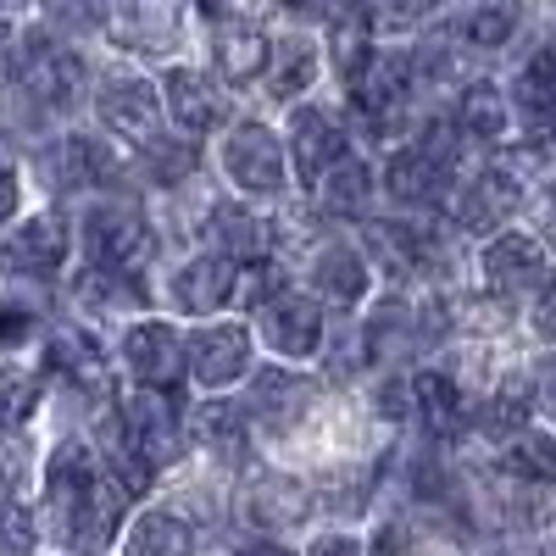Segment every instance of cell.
<instances>
[{"mask_svg":"<svg viewBox=\"0 0 556 556\" xmlns=\"http://www.w3.org/2000/svg\"><path fill=\"white\" fill-rule=\"evenodd\" d=\"M51 529L73 545H112L123 529V484L78 440L51 456Z\"/></svg>","mask_w":556,"mask_h":556,"instance_id":"obj_1","label":"cell"},{"mask_svg":"<svg viewBox=\"0 0 556 556\" xmlns=\"http://www.w3.org/2000/svg\"><path fill=\"white\" fill-rule=\"evenodd\" d=\"M151 223L139 206L128 201H96L84 212V251L96 267H112V273H134L139 262L151 256Z\"/></svg>","mask_w":556,"mask_h":556,"instance_id":"obj_2","label":"cell"},{"mask_svg":"<svg viewBox=\"0 0 556 556\" xmlns=\"http://www.w3.org/2000/svg\"><path fill=\"white\" fill-rule=\"evenodd\" d=\"M178 440H184V417H178L173 390L139 384V395L123 401V440H117V445H123L128 456H139V462L156 473V468H167V462H173Z\"/></svg>","mask_w":556,"mask_h":556,"instance_id":"obj_3","label":"cell"},{"mask_svg":"<svg viewBox=\"0 0 556 556\" xmlns=\"http://www.w3.org/2000/svg\"><path fill=\"white\" fill-rule=\"evenodd\" d=\"M223 167L245 195L273 201L278 190H285V139H278L267 123H235L228 139H223Z\"/></svg>","mask_w":556,"mask_h":556,"instance_id":"obj_4","label":"cell"},{"mask_svg":"<svg viewBox=\"0 0 556 556\" xmlns=\"http://www.w3.org/2000/svg\"><path fill=\"white\" fill-rule=\"evenodd\" d=\"M17 84L28 89V101L67 112L84 101V62L56 39H28L17 51Z\"/></svg>","mask_w":556,"mask_h":556,"instance_id":"obj_5","label":"cell"},{"mask_svg":"<svg viewBox=\"0 0 556 556\" xmlns=\"http://www.w3.org/2000/svg\"><path fill=\"white\" fill-rule=\"evenodd\" d=\"M184 362H190V379L201 390H228L251 367V334L240 323H206V329L184 340Z\"/></svg>","mask_w":556,"mask_h":556,"instance_id":"obj_6","label":"cell"},{"mask_svg":"<svg viewBox=\"0 0 556 556\" xmlns=\"http://www.w3.org/2000/svg\"><path fill=\"white\" fill-rule=\"evenodd\" d=\"M67 256V223L56 212H39V217H23L17 228H7L0 240V273L7 278H45L56 273Z\"/></svg>","mask_w":556,"mask_h":556,"instance_id":"obj_7","label":"cell"},{"mask_svg":"<svg viewBox=\"0 0 556 556\" xmlns=\"http://www.w3.org/2000/svg\"><path fill=\"white\" fill-rule=\"evenodd\" d=\"M96 112L101 123L117 134V139H134V146H151L156 139V123H162V96L146 84V78H106L101 84V96H96Z\"/></svg>","mask_w":556,"mask_h":556,"instance_id":"obj_8","label":"cell"},{"mask_svg":"<svg viewBox=\"0 0 556 556\" xmlns=\"http://www.w3.org/2000/svg\"><path fill=\"white\" fill-rule=\"evenodd\" d=\"M262 340L278 351V356H317L323 345V312L312 295H295V290H278L267 306H262Z\"/></svg>","mask_w":556,"mask_h":556,"instance_id":"obj_9","label":"cell"},{"mask_svg":"<svg viewBox=\"0 0 556 556\" xmlns=\"http://www.w3.org/2000/svg\"><path fill=\"white\" fill-rule=\"evenodd\" d=\"M123 362L134 367V379H139V384L173 390V384L184 379V340H178L173 323L146 317V323H134V329H128V340H123Z\"/></svg>","mask_w":556,"mask_h":556,"instance_id":"obj_10","label":"cell"},{"mask_svg":"<svg viewBox=\"0 0 556 556\" xmlns=\"http://www.w3.org/2000/svg\"><path fill=\"white\" fill-rule=\"evenodd\" d=\"M162 112L173 117V128L184 139H201L223 123V96H217V84L195 67H173L162 78Z\"/></svg>","mask_w":556,"mask_h":556,"instance_id":"obj_11","label":"cell"},{"mask_svg":"<svg viewBox=\"0 0 556 556\" xmlns=\"http://www.w3.org/2000/svg\"><path fill=\"white\" fill-rule=\"evenodd\" d=\"M290 162H295V173H301V184H317L329 178V167L345 156V128L329 117V112H317V106H301L295 112V123H290Z\"/></svg>","mask_w":556,"mask_h":556,"instance_id":"obj_12","label":"cell"},{"mask_svg":"<svg viewBox=\"0 0 556 556\" xmlns=\"http://www.w3.org/2000/svg\"><path fill=\"white\" fill-rule=\"evenodd\" d=\"M235 278H240V267L228 256H195L190 267H178L173 301L184 312H195V317H212V312H223L228 301H235Z\"/></svg>","mask_w":556,"mask_h":556,"instance_id":"obj_13","label":"cell"},{"mask_svg":"<svg viewBox=\"0 0 556 556\" xmlns=\"http://www.w3.org/2000/svg\"><path fill=\"white\" fill-rule=\"evenodd\" d=\"M445 162H434L424 146H406L390 156V173H384V190L401 201V206H434L440 190H445Z\"/></svg>","mask_w":556,"mask_h":556,"instance_id":"obj_14","label":"cell"},{"mask_svg":"<svg viewBox=\"0 0 556 556\" xmlns=\"http://www.w3.org/2000/svg\"><path fill=\"white\" fill-rule=\"evenodd\" d=\"M245 518L262 529V534H285L306 518V490L295 479H278V473H262L251 490H245Z\"/></svg>","mask_w":556,"mask_h":556,"instance_id":"obj_15","label":"cell"},{"mask_svg":"<svg viewBox=\"0 0 556 556\" xmlns=\"http://www.w3.org/2000/svg\"><path fill=\"white\" fill-rule=\"evenodd\" d=\"M406 84H412V62L406 56H367V67L351 78V96L367 117H390L406 101Z\"/></svg>","mask_w":556,"mask_h":556,"instance_id":"obj_16","label":"cell"},{"mask_svg":"<svg viewBox=\"0 0 556 556\" xmlns=\"http://www.w3.org/2000/svg\"><path fill=\"white\" fill-rule=\"evenodd\" d=\"M545 273V251L529 235H495L484 251V278L495 290H529L534 278Z\"/></svg>","mask_w":556,"mask_h":556,"instance_id":"obj_17","label":"cell"},{"mask_svg":"<svg viewBox=\"0 0 556 556\" xmlns=\"http://www.w3.org/2000/svg\"><path fill=\"white\" fill-rule=\"evenodd\" d=\"M267 51H273V39L256 28V23H223L217 28V73L228 84H251L256 73H267Z\"/></svg>","mask_w":556,"mask_h":556,"instance_id":"obj_18","label":"cell"},{"mask_svg":"<svg viewBox=\"0 0 556 556\" xmlns=\"http://www.w3.org/2000/svg\"><path fill=\"white\" fill-rule=\"evenodd\" d=\"M51 374L84 395H106V367H101V345L78 334V329H62L51 340Z\"/></svg>","mask_w":556,"mask_h":556,"instance_id":"obj_19","label":"cell"},{"mask_svg":"<svg viewBox=\"0 0 556 556\" xmlns=\"http://www.w3.org/2000/svg\"><path fill=\"white\" fill-rule=\"evenodd\" d=\"M312 285H317L323 301L356 306V301L367 295V262H362V251H351V245L317 251V256H312Z\"/></svg>","mask_w":556,"mask_h":556,"instance_id":"obj_20","label":"cell"},{"mask_svg":"<svg viewBox=\"0 0 556 556\" xmlns=\"http://www.w3.org/2000/svg\"><path fill=\"white\" fill-rule=\"evenodd\" d=\"M123 556H195V529L173 513H139L123 534Z\"/></svg>","mask_w":556,"mask_h":556,"instance_id":"obj_21","label":"cell"},{"mask_svg":"<svg viewBox=\"0 0 556 556\" xmlns=\"http://www.w3.org/2000/svg\"><path fill=\"white\" fill-rule=\"evenodd\" d=\"M306 395H312V384L301 374H290V367H267V374L251 384V412L262 417V424H273V429H290L301 417V406H306Z\"/></svg>","mask_w":556,"mask_h":556,"instance_id":"obj_22","label":"cell"},{"mask_svg":"<svg viewBox=\"0 0 556 556\" xmlns=\"http://www.w3.org/2000/svg\"><path fill=\"white\" fill-rule=\"evenodd\" d=\"M317 78V51L306 39H278L267 51V96L273 101H295L301 89H312Z\"/></svg>","mask_w":556,"mask_h":556,"instance_id":"obj_23","label":"cell"},{"mask_svg":"<svg viewBox=\"0 0 556 556\" xmlns=\"http://www.w3.org/2000/svg\"><path fill=\"white\" fill-rule=\"evenodd\" d=\"M62 178L84 184V190H101V184L123 178V162L112 156V146H101V139L73 134V139H62Z\"/></svg>","mask_w":556,"mask_h":556,"instance_id":"obj_24","label":"cell"},{"mask_svg":"<svg viewBox=\"0 0 556 556\" xmlns=\"http://www.w3.org/2000/svg\"><path fill=\"white\" fill-rule=\"evenodd\" d=\"M513 206H518V178L513 173H484L473 190L462 195L456 217L468 228H495L501 217H513Z\"/></svg>","mask_w":556,"mask_h":556,"instance_id":"obj_25","label":"cell"},{"mask_svg":"<svg viewBox=\"0 0 556 556\" xmlns=\"http://www.w3.org/2000/svg\"><path fill=\"white\" fill-rule=\"evenodd\" d=\"M501 468L523 479V484H551L556 479V445L534 429H518V434H506L501 445Z\"/></svg>","mask_w":556,"mask_h":556,"instance_id":"obj_26","label":"cell"},{"mask_svg":"<svg viewBox=\"0 0 556 556\" xmlns=\"http://www.w3.org/2000/svg\"><path fill=\"white\" fill-rule=\"evenodd\" d=\"M190 440L206 445V451H217V456H228V451L240 456V451H245V412L223 406V401L195 406V412H190Z\"/></svg>","mask_w":556,"mask_h":556,"instance_id":"obj_27","label":"cell"},{"mask_svg":"<svg viewBox=\"0 0 556 556\" xmlns=\"http://www.w3.org/2000/svg\"><path fill=\"white\" fill-rule=\"evenodd\" d=\"M506 96L495 84H468L462 89V101H456V128L462 134H473V139H501L506 134Z\"/></svg>","mask_w":556,"mask_h":556,"instance_id":"obj_28","label":"cell"},{"mask_svg":"<svg viewBox=\"0 0 556 556\" xmlns=\"http://www.w3.org/2000/svg\"><path fill=\"white\" fill-rule=\"evenodd\" d=\"M73 301H78L84 312H128V306L139 301V285H134L128 273H112V267L89 262L84 278L73 285Z\"/></svg>","mask_w":556,"mask_h":556,"instance_id":"obj_29","label":"cell"},{"mask_svg":"<svg viewBox=\"0 0 556 556\" xmlns=\"http://www.w3.org/2000/svg\"><path fill=\"white\" fill-rule=\"evenodd\" d=\"M212 235L223 240L228 262H235V256H245V262H262V256H267V235H273V228H267L262 217L240 212V206H223V212L212 217Z\"/></svg>","mask_w":556,"mask_h":556,"instance_id":"obj_30","label":"cell"},{"mask_svg":"<svg viewBox=\"0 0 556 556\" xmlns=\"http://www.w3.org/2000/svg\"><path fill=\"white\" fill-rule=\"evenodd\" d=\"M412 406L424 412V424L440 429V434H451L462 424V395H456V384L445 374H417L412 379Z\"/></svg>","mask_w":556,"mask_h":556,"instance_id":"obj_31","label":"cell"},{"mask_svg":"<svg viewBox=\"0 0 556 556\" xmlns=\"http://www.w3.org/2000/svg\"><path fill=\"white\" fill-rule=\"evenodd\" d=\"M317 190H323V206H334V212H362L367 195H374V173H367V162H356V156H340Z\"/></svg>","mask_w":556,"mask_h":556,"instance_id":"obj_32","label":"cell"},{"mask_svg":"<svg viewBox=\"0 0 556 556\" xmlns=\"http://www.w3.org/2000/svg\"><path fill=\"white\" fill-rule=\"evenodd\" d=\"M518 28V0H479V7L462 17V34H468V45H484V51H495V45H506Z\"/></svg>","mask_w":556,"mask_h":556,"instance_id":"obj_33","label":"cell"},{"mask_svg":"<svg viewBox=\"0 0 556 556\" xmlns=\"http://www.w3.org/2000/svg\"><path fill=\"white\" fill-rule=\"evenodd\" d=\"M39 412V379L28 367H0V429H23Z\"/></svg>","mask_w":556,"mask_h":556,"instance_id":"obj_34","label":"cell"},{"mask_svg":"<svg viewBox=\"0 0 556 556\" xmlns=\"http://www.w3.org/2000/svg\"><path fill=\"white\" fill-rule=\"evenodd\" d=\"M329 45H334V62H340V73L345 78H356L362 67H367V23H362V12H351V17H334L329 23Z\"/></svg>","mask_w":556,"mask_h":556,"instance_id":"obj_35","label":"cell"},{"mask_svg":"<svg viewBox=\"0 0 556 556\" xmlns=\"http://www.w3.org/2000/svg\"><path fill=\"white\" fill-rule=\"evenodd\" d=\"M523 101L534 112H551L556 117V45L551 51H540L529 67H523Z\"/></svg>","mask_w":556,"mask_h":556,"instance_id":"obj_36","label":"cell"},{"mask_svg":"<svg viewBox=\"0 0 556 556\" xmlns=\"http://www.w3.org/2000/svg\"><path fill=\"white\" fill-rule=\"evenodd\" d=\"M146 167H151V178L178 184L184 173H195V151L184 146V139H151V146H146Z\"/></svg>","mask_w":556,"mask_h":556,"instance_id":"obj_37","label":"cell"},{"mask_svg":"<svg viewBox=\"0 0 556 556\" xmlns=\"http://www.w3.org/2000/svg\"><path fill=\"white\" fill-rule=\"evenodd\" d=\"M28 495V451L12 440L0 445V506H23Z\"/></svg>","mask_w":556,"mask_h":556,"instance_id":"obj_38","label":"cell"},{"mask_svg":"<svg viewBox=\"0 0 556 556\" xmlns=\"http://www.w3.org/2000/svg\"><path fill=\"white\" fill-rule=\"evenodd\" d=\"M28 551H34L28 506H0V556H28Z\"/></svg>","mask_w":556,"mask_h":556,"instance_id":"obj_39","label":"cell"},{"mask_svg":"<svg viewBox=\"0 0 556 556\" xmlns=\"http://www.w3.org/2000/svg\"><path fill=\"white\" fill-rule=\"evenodd\" d=\"M45 12H51L62 28H101L106 0H45Z\"/></svg>","mask_w":556,"mask_h":556,"instance_id":"obj_40","label":"cell"},{"mask_svg":"<svg viewBox=\"0 0 556 556\" xmlns=\"http://www.w3.org/2000/svg\"><path fill=\"white\" fill-rule=\"evenodd\" d=\"M434 7V0H367V12H374L379 23H412V17H424Z\"/></svg>","mask_w":556,"mask_h":556,"instance_id":"obj_41","label":"cell"},{"mask_svg":"<svg viewBox=\"0 0 556 556\" xmlns=\"http://www.w3.org/2000/svg\"><path fill=\"white\" fill-rule=\"evenodd\" d=\"M534 329L545 334V340H556V278L545 285V295H540V312H534Z\"/></svg>","mask_w":556,"mask_h":556,"instance_id":"obj_42","label":"cell"},{"mask_svg":"<svg viewBox=\"0 0 556 556\" xmlns=\"http://www.w3.org/2000/svg\"><path fill=\"white\" fill-rule=\"evenodd\" d=\"M534 395L556 412V356H545V362H540V374H534Z\"/></svg>","mask_w":556,"mask_h":556,"instance_id":"obj_43","label":"cell"},{"mask_svg":"<svg viewBox=\"0 0 556 556\" xmlns=\"http://www.w3.org/2000/svg\"><path fill=\"white\" fill-rule=\"evenodd\" d=\"M312 556H362V545L345 540V534H329V540H317V545H312Z\"/></svg>","mask_w":556,"mask_h":556,"instance_id":"obj_44","label":"cell"},{"mask_svg":"<svg viewBox=\"0 0 556 556\" xmlns=\"http://www.w3.org/2000/svg\"><path fill=\"white\" fill-rule=\"evenodd\" d=\"M17 212V178L0 173V228H7V217Z\"/></svg>","mask_w":556,"mask_h":556,"instance_id":"obj_45","label":"cell"},{"mask_svg":"<svg viewBox=\"0 0 556 556\" xmlns=\"http://www.w3.org/2000/svg\"><path fill=\"white\" fill-rule=\"evenodd\" d=\"M17 167V151H12V134L0 128V173H12Z\"/></svg>","mask_w":556,"mask_h":556,"instance_id":"obj_46","label":"cell"},{"mask_svg":"<svg viewBox=\"0 0 556 556\" xmlns=\"http://www.w3.org/2000/svg\"><path fill=\"white\" fill-rule=\"evenodd\" d=\"M23 7H28V0H0V23H7V17H17Z\"/></svg>","mask_w":556,"mask_h":556,"instance_id":"obj_47","label":"cell"},{"mask_svg":"<svg viewBox=\"0 0 556 556\" xmlns=\"http://www.w3.org/2000/svg\"><path fill=\"white\" fill-rule=\"evenodd\" d=\"M251 556H290V551H285V545H256Z\"/></svg>","mask_w":556,"mask_h":556,"instance_id":"obj_48","label":"cell"},{"mask_svg":"<svg viewBox=\"0 0 556 556\" xmlns=\"http://www.w3.org/2000/svg\"><path fill=\"white\" fill-rule=\"evenodd\" d=\"M551 240H556V190H551Z\"/></svg>","mask_w":556,"mask_h":556,"instance_id":"obj_49","label":"cell"},{"mask_svg":"<svg viewBox=\"0 0 556 556\" xmlns=\"http://www.w3.org/2000/svg\"><path fill=\"white\" fill-rule=\"evenodd\" d=\"M551 556H556V551H551Z\"/></svg>","mask_w":556,"mask_h":556,"instance_id":"obj_50","label":"cell"}]
</instances>
